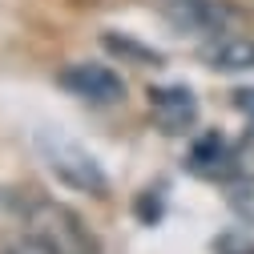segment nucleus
<instances>
[{
	"instance_id": "nucleus-5",
	"label": "nucleus",
	"mask_w": 254,
	"mask_h": 254,
	"mask_svg": "<svg viewBox=\"0 0 254 254\" xmlns=\"http://www.w3.org/2000/svg\"><path fill=\"white\" fill-rule=\"evenodd\" d=\"M234 166H238V153H234L230 137H222V133H198L194 141H190V149H186V170L194 178L230 182Z\"/></svg>"
},
{
	"instance_id": "nucleus-1",
	"label": "nucleus",
	"mask_w": 254,
	"mask_h": 254,
	"mask_svg": "<svg viewBox=\"0 0 254 254\" xmlns=\"http://www.w3.org/2000/svg\"><path fill=\"white\" fill-rule=\"evenodd\" d=\"M37 153L45 170L69 190H81V194H105L109 190V174L101 170V162L93 157L85 145H77L73 137L65 133H53V129H41L37 137Z\"/></svg>"
},
{
	"instance_id": "nucleus-8",
	"label": "nucleus",
	"mask_w": 254,
	"mask_h": 254,
	"mask_svg": "<svg viewBox=\"0 0 254 254\" xmlns=\"http://www.w3.org/2000/svg\"><path fill=\"white\" fill-rule=\"evenodd\" d=\"M222 194H226V210L246 230H254V174H234L230 182H222Z\"/></svg>"
},
{
	"instance_id": "nucleus-2",
	"label": "nucleus",
	"mask_w": 254,
	"mask_h": 254,
	"mask_svg": "<svg viewBox=\"0 0 254 254\" xmlns=\"http://www.w3.org/2000/svg\"><path fill=\"white\" fill-rule=\"evenodd\" d=\"M24 234H33L41 238L53 254H85L89 246V234L81 226V218L69 210V206H61V202H33L24 210Z\"/></svg>"
},
{
	"instance_id": "nucleus-9",
	"label": "nucleus",
	"mask_w": 254,
	"mask_h": 254,
	"mask_svg": "<svg viewBox=\"0 0 254 254\" xmlns=\"http://www.w3.org/2000/svg\"><path fill=\"white\" fill-rule=\"evenodd\" d=\"M214 254H254V238L238 234V230H226V234L214 238Z\"/></svg>"
},
{
	"instance_id": "nucleus-11",
	"label": "nucleus",
	"mask_w": 254,
	"mask_h": 254,
	"mask_svg": "<svg viewBox=\"0 0 254 254\" xmlns=\"http://www.w3.org/2000/svg\"><path fill=\"white\" fill-rule=\"evenodd\" d=\"M234 105H238L246 117H254V89H234Z\"/></svg>"
},
{
	"instance_id": "nucleus-3",
	"label": "nucleus",
	"mask_w": 254,
	"mask_h": 254,
	"mask_svg": "<svg viewBox=\"0 0 254 254\" xmlns=\"http://www.w3.org/2000/svg\"><path fill=\"white\" fill-rule=\"evenodd\" d=\"M57 85L85 105H117L125 97L121 73L101 65V61H73V65H65L57 73Z\"/></svg>"
},
{
	"instance_id": "nucleus-7",
	"label": "nucleus",
	"mask_w": 254,
	"mask_h": 254,
	"mask_svg": "<svg viewBox=\"0 0 254 254\" xmlns=\"http://www.w3.org/2000/svg\"><path fill=\"white\" fill-rule=\"evenodd\" d=\"M166 16H170L178 28H194V33L218 37V33H222V20H226V8L214 4V0H170V4H166Z\"/></svg>"
},
{
	"instance_id": "nucleus-10",
	"label": "nucleus",
	"mask_w": 254,
	"mask_h": 254,
	"mask_svg": "<svg viewBox=\"0 0 254 254\" xmlns=\"http://www.w3.org/2000/svg\"><path fill=\"white\" fill-rule=\"evenodd\" d=\"M0 254H53L41 238H33V234H24V238H16V242H8Z\"/></svg>"
},
{
	"instance_id": "nucleus-4",
	"label": "nucleus",
	"mask_w": 254,
	"mask_h": 254,
	"mask_svg": "<svg viewBox=\"0 0 254 254\" xmlns=\"http://www.w3.org/2000/svg\"><path fill=\"white\" fill-rule=\"evenodd\" d=\"M149 113L157 121V129L170 133V137H182L190 133L198 125V97H194V89L190 85H153L149 89Z\"/></svg>"
},
{
	"instance_id": "nucleus-6",
	"label": "nucleus",
	"mask_w": 254,
	"mask_h": 254,
	"mask_svg": "<svg viewBox=\"0 0 254 254\" xmlns=\"http://www.w3.org/2000/svg\"><path fill=\"white\" fill-rule=\"evenodd\" d=\"M202 61L218 73H250L254 69V41L250 37H210L202 45Z\"/></svg>"
}]
</instances>
